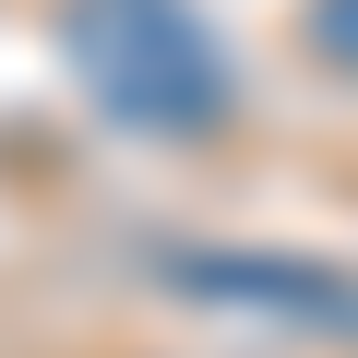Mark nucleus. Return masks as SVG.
<instances>
[{"instance_id": "nucleus-1", "label": "nucleus", "mask_w": 358, "mask_h": 358, "mask_svg": "<svg viewBox=\"0 0 358 358\" xmlns=\"http://www.w3.org/2000/svg\"><path fill=\"white\" fill-rule=\"evenodd\" d=\"M60 60L131 143H215L239 108V72L192 0H60Z\"/></svg>"}, {"instance_id": "nucleus-2", "label": "nucleus", "mask_w": 358, "mask_h": 358, "mask_svg": "<svg viewBox=\"0 0 358 358\" xmlns=\"http://www.w3.org/2000/svg\"><path fill=\"white\" fill-rule=\"evenodd\" d=\"M310 48L334 72H358V0H310Z\"/></svg>"}]
</instances>
